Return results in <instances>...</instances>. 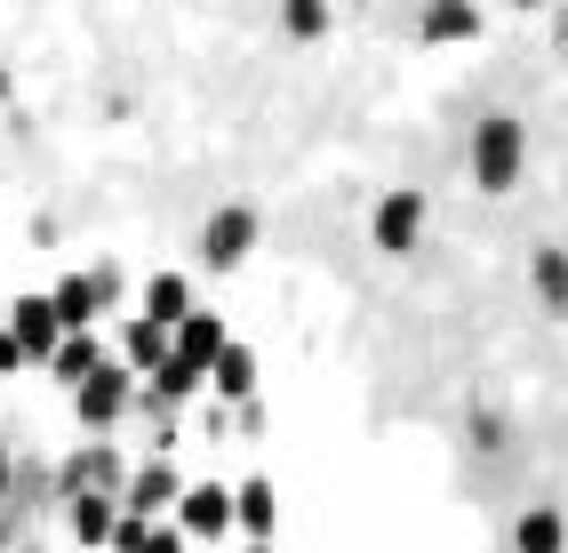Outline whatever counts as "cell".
<instances>
[{
  "label": "cell",
  "mask_w": 568,
  "mask_h": 553,
  "mask_svg": "<svg viewBox=\"0 0 568 553\" xmlns=\"http://www.w3.org/2000/svg\"><path fill=\"white\" fill-rule=\"evenodd\" d=\"M520 161H528L520 121H513V113H488V121L473 129V184H480V193H513V184H520Z\"/></svg>",
  "instance_id": "1"
},
{
  "label": "cell",
  "mask_w": 568,
  "mask_h": 553,
  "mask_svg": "<svg viewBox=\"0 0 568 553\" xmlns=\"http://www.w3.org/2000/svg\"><path fill=\"white\" fill-rule=\"evenodd\" d=\"M9 338H17L24 361H57V345L72 338V329L57 321V298H17L9 305Z\"/></svg>",
  "instance_id": "2"
},
{
  "label": "cell",
  "mask_w": 568,
  "mask_h": 553,
  "mask_svg": "<svg viewBox=\"0 0 568 553\" xmlns=\"http://www.w3.org/2000/svg\"><path fill=\"white\" fill-rule=\"evenodd\" d=\"M368 233H376V249H385V257H408L416 233H425V193H408V184H400V193H385V201H376V217H368Z\"/></svg>",
  "instance_id": "3"
},
{
  "label": "cell",
  "mask_w": 568,
  "mask_h": 553,
  "mask_svg": "<svg viewBox=\"0 0 568 553\" xmlns=\"http://www.w3.org/2000/svg\"><path fill=\"white\" fill-rule=\"evenodd\" d=\"M72 410H81V425H121V410H129V369L121 361H104L89 385H72Z\"/></svg>",
  "instance_id": "4"
},
{
  "label": "cell",
  "mask_w": 568,
  "mask_h": 553,
  "mask_svg": "<svg viewBox=\"0 0 568 553\" xmlns=\"http://www.w3.org/2000/svg\"><path fill=\"white\" fill-rule=\"evenodd\" d=\"M248 249H256V209H216L209 233H201V257H209L216 273H233Z\"/></svg>",
  "instance_id": "5"
},
{
  "label": "cell",
  "mask_w": 568,
  "mask_h": 553,
  "mask_svg": "<svg viewBox=\"0 0 568 553\" xmlns=\"http://www.w3.org/2000/svg\"><path fill=\"white\" fill-rule=\"evenodd\" d=\"M176 530H184V537H224V530H233V490L193 482V490L176 497Z\"/></svg>",
  "instance_id": "6"
},
{
  "label": "cell",
  "mask_w": 568,
  "mask_h": 553,
  "mask_svg": "<svg viewBox=\"0 0 568 553\" xmlns=\"http://www.w3.org/2000/svg\"><path fill=\"white\" fill-rule=\"evenodd\" d=\"M64 522L81 545H112V530H121V497L112 490H81V497H64Z\"/></svg>",
  "instance_id": "7"
},
{
  "label": "cell",
  "mask_w": 568,
  "mask_h": 553,
  "mask_svg": "<svg viewBox=\"0 0 568 553\" xmlns=\"http://www.w3.org/2000/svg\"><path fill=\"white\" fill-rule=\"evenodd\" d=\"M184 313H201V305H193V281H184V273H153V281H144V321L176 329Z\"/></svg>",
  "instance_id": "8"
},
{
  "label": "cell",
  "mask_w": 568,
  "mask_h": 553,
  "mask_svg": "<svg viewBox=\"0 0 568 553\" xmlns=\"http://www.w3.org/2000/svg\"><path fill=\"white\" fill-rule=\"evenodd\" d=\"M49 298H57V321H64V329H89L97 305H104V289H97V273H64Z\"/></svg>",
  "instance_id": "9"
},
{
  "label": "cell",
  "mask_w": 568,
  "mask_h": 553,
  "mask_svg": "<svg viewBox=\"0 0 568 553\" xmlns=\"http://www.w3.org/2000/svg\"><path fill=\"white\" fill-rule=\"evenodd\" d=\"M224 345H233V338H224V321H216V313H184V321H176V353H184V361L216 369Z\"/></svg>",
  "instance_id": "10"
},
{
  "label": "cell",
  "mask_w": 568,
  "mask_h": 553,
  "mask_svg": "<svg viewBox=\"0 0 568 553\" xmlns=\"http://www.w3.org/2000/svg\"><path fill=\"white\" fill-rule=\"evenodd\" d=\"M416 32H425V41H473L480 9H473V0H425V24H416Z\"/></svg>",
  "instance_id": "11"
},
{
  "label": "cell",
  "mask_w": 568,
  "mask_h": 553,
  "mask_svg": "<svg viewBox=\"0 0 568 553\" xmlns=\"http://www.w3.org/2000/svg\"><path fill=\"white\" fill-rule=\"evenodd\" d=\"M81 490H112V497H121V458H112V450H81L64 465V497H81Z\"/></svg>",
  "instance_id": "12"
},
{
  "label": "cell",
  "mask_w": 568,
  "mask_h": 553,
  "mask_svg": "<svg viewBox=\"0 0 568 553\" xmlns=\"http://www.w3.org/2000/svg\"><path fill=\"white\" fill-rule=\"evenodd\" d=\"M176 497H184V490H176V473H169V465H144L136 482L121 490V505H129V513H144V522H153L161 505H176Z\"/></svg>",
  "instance_id": "13"
},
{
  "label": "cell",
  "mask_w": 568,
  "mask_h": 553,
  "mask_svg": "<svg viewBox=\"0 0 568 553\" xmlns=\"http://www.w3.org/2000/svg\"><path fill=\"white\" fill-rule=\"evenodd\" d=\"M233 522H241L248 537H273V522H281L273 482H241V490H233Z\"/></svg>",
  "instance_id": "14"
},
{
  "label": "cell",
  "mask_w": 568,
  "mask_h": 553,
  "mask_svg": "<svg viewBox=\"0 0 568 553\" xmlns=\"http://www.w3.org/2000/svg\"><path fill=\"white\" fill-rule=\"evenodd\" d=\"M209 385H216L224 401H248V393H256V353H248V345H224L216 369H209Z\"/></svg>",
  "instance_id": "15"
},
{
  "label": "cell",
  "mask_w": 568,
  "mask_h": 553,
  "mask_svg": "<svg viewBox=\"0 0 568 553\" xmlns=\"http://www.w3.org/2000/svg\"><path fill=\"white\" fill-rule=\"evenodd\" d=\"M49 369H57L64 385H89L97 369H104V353H97V338H89V329H72V338L57 345V361H49Z\"/></svg>",
  "instance_id": "16"
},
{
  "label": "cell",
  "mask_w": 568,
  "mask_h": 553,
  "mask_svg": "<svg viewBox=\"0 0 568 553\" xmlns=\"http://www.w3.org/2000/svg\"><path fill=\"white\" fill-rule=\"evenodd\" d=\"M169 353H176V329H161V321L136 313V321H129V369H161Z\"/></svg>",
  "instance_id": "17"
},
{
  "label": "cell",
  "mask_w": 568,
  "mask_h": 553,
  "mask_svg": "<svg viewBox=\"0 0 568 553\" xmlns=\"http://www.w3.org/2000/svg\"><path fill=\"white\" fill-rule=\"evenodd\" d=\"M201 385H209V369H201V361H184V353H169V361L153 369V393H161V401H193Z\"/></svg>",
  "instance_id": "18"
},
{
  "label": "cell",
  "mask_w": 568,
  "mask_h": 553,
  "mask_svg": "<svg viewBox=\"0 0 568 553\" xmlns=\"http://www.w3.org/2000/svg\"><path fill=\"white\" fill-rule=\"evenodd\" d=\"M560 537H568V530H560V513H552V505H528V513H520V530H513L520 553H560Z\"/></svg>",
  "instance_id": "19"
},
{
  "label": "cell",
  "mask_w": 568,
  "mask_h": 553,
  "mask_svg": "<svg viewBox=\"0 0 568 553\" xmlns=\"http://www.w3.org/2000/svg\"><path fill=\"white\" fill-rule=\"evenodd\" d=\"M281 24H288V41H321L328 32V0H281Z\"/></svg>",
  "instance_id": "20"
},
{
  "label": "cell",
  "mask_w": 568,
  "mask_h": 553,
  "mask_svg": "<svg viewBox=\"0 0 568 553\" xmlns=\"http://www.w3.org/2000/svg\"><path fill=\"white\" fill-rule=\"evenodd\" d=\"M537 289H545L552 313H568V257L560 249H537Z\"/></svg>",
  "instance_id": "21"
},
{
  "label": "cell",
  "mask_w": 568,
  "mask_h": 553,
  "mask_svg": "<svg viewBox=\"0 0 568 553\" xmlns=\"http://www.w3.org/2000/svg\"><path fill=\"white\" fill-rule=\"evenodd\" d=\"M144 553H184V530H153V537H144Z\"/></svg>",
  "instance_id": "22"
},
{
  "label": "cell",
  "mask_w": 568,
  "mask_h": 553,
  "mask_svg": "<svg viewBox=\"0 0 568 553\" xmlns=\"http://www.w3.org/2000/svg\"><path fill=\"white\" fill-rule=\"evenodd\" d=\"M0 482H9V450H0Z\"/></svg>",
  "instance_id": "23"
},
{
  "label": "cell",
  "mask_w": 568,
  "mask_h": 553,
  "mask_svg": "<svg viewBox=\"0 0 568 553\" xmlns=\"http://www.w3.org/2000/svg\"><path fill=\"white\" fill-rule=\"evenodd\" d=\"M513 9H537V0H513Z\"/></svg>",
  "instance_id": "24"
},
{
  "label": "cell",
  "mask_w": 568,
  "mask_h": 553,
  "mask_svg": "<svg viewBox=\"0 0 568 553\" xmlns=\"http://www.w3.org/2000/svg\"><path fill=\"white\" fill-rule=\"evenodd\" d=\"M0 97H9V72H0Z\"/></svg>",
  "instance_id": "25"
},
{
  "label": "cell",
  "mask_w": 568,
  "mask_h": 553,
  "mask_svg": "<svg viewBox=\"0 0 568 553\" xmlns=\"http://www.w3.org/2000/svg\"><path fill=\"white\" fill-rule=\"evenodd\" d=\"M0 329H9V313H0Z\"/></svg>",
  "instance_id": "26"
},
{
  "label": "cell",
  "mask_w": 568,
  "mask_h": 553,
  "mask_svg": "<svg viewBox=\"0 0 568 553\" xmlns=\"http://www.w3.org/2000/svg\"><path fill=\"white\" fill-rule=\"evenodd\" d=\"M256 553H264V545H256Z\"/></svg>",
  "instance_id": "27"
}]
</instances>
